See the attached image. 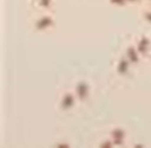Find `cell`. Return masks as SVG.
<instances>
[{
  "mask_svg": "<svg viewBox=\"0 0 151 148\" xmlns=\"http://www.w3.org/2000/svg\"><path fill=\"white\" fill-rule=\"evenodd\" d=\"M109 2L114 7H126L129 5L127 0H109Z\"/></svg>",
  "mask_w": 151,
  "mask_h": 148,
  "instance_id": "cell-10",
  "label": "cell"
},
{
  "mask_svg": "<svg viewBox=\"0 0 151 148\" xmlns=\"http://www.w3.org/2000/svg\"><path fill=\"white\" fill-rule=\"evenodd\" d=\"M133 43L144 59L151 57V38L149 36L140 34L139 37H137V39Z\"/></svg>",
  "mask_w": 151,
  "mask_h": 148,
  "instance_id": "cell-5",
  "label": "cell"
},
{
  "mask_svg": "<svg viewBox=\"0 0 151 148\" xmlns=\"http://www.w3.org/2000/svg\"><path fill=\"white\" fill-rule=\"evenodd\" d=\"M132 67H133V65L123 54L117 60V64H116V73L118 76H120V77H126L127 75H130V71H131Z\"/></svg>",
  "mask_w": 151,
  "mask_h": 148,
  "instance_id": "cell-7",
  "label": "cell"
},
{
  "mask_svg": "<svg viewBox=\"0 0 151 148\" xmlns=\"http://www.w3.org/2000/svg\"><path fill=\"white\" fill-rule=\"evenodd\" d=\"M146 1H147V2H150V4H151V0H146Z\"/></svg>",
  "mask_w": 151,
  "mask_h": 148,
  "instance_id": "cell-14",
  "label": "cell"
},
{
  "mask_svg": "<svg viewBox=\"0 0 151 148\" xmlns=\"http://www.w3.org/2000/svg\"><path fill=\"white\" fill-rule=\"evenodd\" d=\"M37 6L41 12H53L54 0H35Z\"/></svg>",
  "mask_w": 151,
  "mask_h": 148,
  "instance_id": "cell-8",
  "label": "cell"
},
{
  "mask_svg": "<svg viewBox=\"0 0 151 148\" xmlns=\"http://www.w3.org/2000/svg\"><path fill=\"white\" fill-rule=\"evenodd\" d=\"M107 136L112 140L114 147H123V146L126 144L127 133H126L125 128H123V127L116 126V127L111 128L110 131H109V135H107Z\"/></svg>",
  "mask_w": 151,
  "mask_h": 148,
  "instance_id": "cell-4",
  "label": "cell"
},
{
  "mask_svg": "<svg viewBox=\"0 0 151 148\" xmlns=\"http://www.w3.org/2000/svg\"><path fill=\"white\" fill-rule=\"evenodd\" d=\"M72 90L76 94L79 104L86 103L91 96V86H90L88 82H86V81H78L73 85Z\"/></svg>",
  "mask_w": 151,
  "mask_h": 148,
  "instance_id": "cell-3",
  "label": "cell"
},
{
  "mask_svg": "<svg viewBox=\"0 0 151 148\" xmlns=\"http://www.w3.org/2000/svg\"><path fill=\"white\" fill-rule=\"evenodd\" d=\"M142 18H143V20H144L145 22H147V24L151 25V7H149V8H146V9L143 11Z\"/></svg>",
  "mask_w": 151,
  "mask_h": 148,
  "instance_id": "cell-11",
  "label": "cell"
},
{
  "mask_svg": "<svg viewBox=\"0 0 151 148\" xmlns=\"http://www.w3.org/2000/svg\"><path fill=\"white\" fill-rule=\"evenodd\" d=\"M150 7H151V4H150Z\"/></svg>",
  "mask_w": 151,
  "mask_h": 148,
  "instance_id": "cell-15",
  "label": "cell"
},
{
  "mask_svg": "<svg viewBox=\"0 0 151 148\" xmlns=\"http://www.w3.org/2000/svg\"><path fill=\"white\" fill-rule=\"evenodd\" d=\"M79 104L78 98L76 96V94L73 92V90H66L61 94L59 101H58V107L61 111L64 112H68L72 111L77 105Z\"/></svg>",
  "mask_w": 151,
  "mask_h": 148,
  "instance_id": "cell-2",
  "label": "cell"
},
{
  "mask_svg": "<svg viewBox=\"0 0 151 148\" xmlns=\"http://www.w3.org/2000/svg\"><path fill=\"white\" fill-rule=\"evenodd\" d=\"M124 56L130 60V63H131L133 66H139L140 63H142V60L144 59V58L142 57V54L139 53V51L137 50L134 43H132V44H130V45L126 46L125 52H124Z\"/></svg>",
  "mask_w": 151,
  "mask_h": 148,
  "instance_id": "cell-6",
  "label": "cell"
},
{
  "mask_svg": "<svg viewBox=\"0 0 151 148\" xmlns=\"http://www.w3.org/2000/svg\"><path fill=\"white\" fill-rule=\"evenodd\" d=\"M57 25V19L53 12H42L33 21V27L39 33L52 31Z\"/></svg>",
  "mask_w": 151,
  "mask_h": 148,
  "instance_id": "cell-1",
  "label": "cell"
},
{
  "mask_svg": "<svg viewBox=\"0 0 151 148\" xmlns=\"http://www.w3.org/2000/svg\"><path fill=\"white\" fill-rule=\"evenodd\" d=\"M142 0H127V2H129V5H136V4H138V2H140Z\"/></svg>",
  "mask_w": 151,
  "mask_h": 148,
  "instance_id": "cell-13",
  "label": "cell"
},
{
  "mask_svg": "<svg viewBox=\"0 0 151 148\" xmlns=\"http://www.w3.org/2000/svg\"><path fill=\"white\" fill-rule=\"evenodd\" d=\"M57 147H70V144L67 142H63V143H57Z\"/></svg>",
  "mask_w": 151,
  "mask_h": 148,
  "instance_id": "cell-12",
  "label": "cell"
},
{
  "mask_svg": "<svg viewBox=\"0 0 151 148\" xmlns=\"http://www.w3.org/2000/svg\"><path fill=\"white\" fill-rule=\"evenodd\" d=\"M99 147H104V148H112V147H114V144H113V142H112V140L107 136V137H105V139H103L100 142H99Z\"/></svg>",
  "mask_w": 151,
  "mask_h": 148,
  "instance_id": "cell-9",
  "label": "cell"
}]
</instances>
